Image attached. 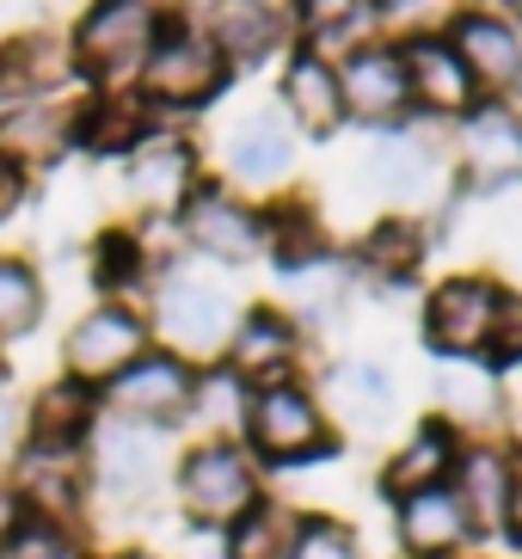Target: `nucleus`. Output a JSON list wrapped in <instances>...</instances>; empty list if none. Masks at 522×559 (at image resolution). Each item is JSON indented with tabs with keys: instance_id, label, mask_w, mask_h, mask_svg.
I'll list each match as a JSON object with an SVG mask.
<instances>
[{
	"instance_id": "22",
	"label": "nucleus",
	"mask_w": 522,
	"mask_h": 559,
	"mask_svg": "<svg viewBox=\"0 0 522 559\" xmlns=\"http://www.w3.org/2000/svg\"><path fill=\"white\" fill-rule=\"evenodd\" d=\"M283 105H289V117L301 123V130L327 135L339 130L344 117V93H339V68L327 62V56H295L289 74H283Z\"/></svg>"
},
{
	"instance_id": "35",
	"label": "nucleus",
	"mask_w": 522,
	"mask_h": 559,
	"mask_svg": "<svg viewBox=\"0 0 522 559\" xmlns=\"http://www.w3.org/2000/svg\"><path fill=\"white\" fill-rule=\"evenodd\" d=\"M19 449H25V400H19L7 381H0V479L13 474Z\"/></svg>"
},
{
	"instance_id": "9",
	"label": "nucleus",
	"mask_w": 522,
	"mask_h": 559,
	"mask_svg": "<svg viewBox=\"0 0 522 559\" xmlns=\"http://www.w3.org/2000/svg\"><path fill=\"white\" fill-rule=\"evenodd\" d=\"M13 492L25 498V516H49V523H81L86 516V443H32L13 461Z\"/></svg>"
},
{
	"instance_id": "39",
	"label": "nucleus",
	"mask_w": 522,
	"mask_h": 559,
	"mask_svg": "<svg viewBox=\"0 0 522 559\" xmlns=\"http://www.w3.org/2000/svg\"><path fill=\"white\" fill-rule=\"evenodd\" d=\"M19 523H25V498L13 492V479H0V554H7V542L19 535Z\"/></svg>"
},
{
	"instance_id": "21",
	"label": "nucleus",
	"mask_w": 522,
	"mask_h": 559,
	"mask_svg": "<svg viewBox=\"0 0 522 559\" xmlns=\"http://www.w3.org/2000/svg\"><path fill=\"white\" fill-rule=\"evenodd\" d=\"M400 62H406V86L430 105V111H461V105L474 99V74L461 68V56L449 50L442 37H418V44H406Z\"/></svg>"
},
{
	"instance_id": "5",
	"label": "nucleus",
	"mask_w": 522,
	"mask_h": 559,
	"mask_svg": "<svg viewBox=\"0 0 522 559\" xmlns=\"http://www.w3.org/2000/svg\"><path fill=\"white\" fill-rule=\"evenodd\" d=\"M154 350V332H147V313H135L130 301H98L86 308L62 338V376L81 381V388H111L135 357Z\"/></svg>"
},
{
	"instance_id": "17",
	"label": "nucleus",
	"mask_w": 522,
	"mask_h": 559,
	"mask_svg": "<svg viewBox=\"0 0 522 559\" xmlns=\"http://www.w3.org/2000/svg\"><path fill=\"white\" fill-rule=\"evenodd\" d=\"M339 93H344L351 111L388 117V111H400V105L412 99L406 62H400L393 50H381V44H363V50H351V62L339 68Z\"/></svg>"
},
{
	"instance_id": "4",
	"label": "nucleus",
	"mask_w": 522,
	"mask_h": 559,
	"mask_svg": "<svg viewBox=\"0 0 522 559\" xmlns=\"http://www.w3.org/2000/svg\"><path fill=\"white\" fill-rule=\"evenodd\" d=\"M228 81V62L215 50L203 32L191 25H166L154 37V50L147 62L135 68V99L142 105H166V111H197V105H210Z\"/></svg>"
},
{
	"instance_id": "13",
	"label": "nucleus",
	"mask_w": 522,
	"mask_h": 559,
	"mask_svg": "<svg viewBox=\"0 0 522 559\" xmlns=\"http://www.w3.org/2000/svg\"><path fill=\"white\" fill-rule=\"evenodd\" d=\"M498 332H505V296H498L491 283L455 277L430 296V338H437V350H449V357H474V350L491 345Z\"/></svg>"
},
{
	"instance_id": "3",
	"label": "nucleus",
	"mask_w": 522,
	"mask_h": 559,
	"mask_svg": "<svg viewBox=\"0 0 522 559\" xmlns=\"http://www.w3.org/2000/svg\"><path fill=\"white\" fill-rule=\"evenodd\" d=\"M86 479H93L86 510H142L166 479L161 430L98 418L93 437H86Z\"/></svg>"
},
{
	"instance_id": "32",
	"label": "nucleus",
	"mask_w": 522,
	"mask_h": 559,
	"mask_svg": "<svg viewBox=\"0 0 522 559\" xmlns=\"http://www.w3.org/2000/svg\"><path fill=\"white\" fill-rule=\"evenodd\" d=\"M369 173H376L381 191H393V198H412L418 185L430 179V160L418 142H406V135H388V142H376L369 148Z\"/></svg>"
},
{
	"instance_id": "28",
	"label": "nucleus",
	"mask_w": 522,
	"mask_h": 559,
	"mask_svg": "<svg viewBox=\"0 0 522 559\" xmlns=\"http://www.w3.org/2000/svg\"><path fill=\"white\" fill-rule=\"evenodd\" d=\"M449 461H455V449H449V437L442 430H418L400 455H393L388 467V492L412 498V492H425V486H442V474H449Z\"/></svg>"
},
{
	"instance_id": "25",
	"label": "nucleus",
	"mask_w": 522,
	"mask_h": 559,
	"mask_svg": "<svg viewBox=\"0 0 522 559\" xmlns=\"http://www.w3.org/2000/svg\"><path fill=\"white\" fill-rule=\"evenodd\" d=\"M400 535L418 554H442V547H455L467 535V510L449 486H425V492L400 498Z\"/></svg>"
},
{
	"instance_id": "24",
	"label": "nucleus",
	"mask_w": 522,
	"mask_h": 559,
	"mask_svg": "<svg viewBox=\"0 0 522 559\" xmlns=\"http://www.w3.org/2000/svg\"><path fill=\"white\" fill-rule=\"evenodd\" d=\"M277 7H264V0H215L210 13V44L222 50V62H259V56H271V44H277Z\"/></svg>"
},
{
	"instance_id": "14",
	"label": "nucleus",
	"mask_w": 522,
	"mask_h": 559,
	"mask_svg": "<svg viewBox=\"0 0 522 559\" xmlns=\"http://www.w3.org/2000/svg\"><path fill=\"white\" fill-rule=\"evenodd\" d=\"M68 81H74V50H68V37L32 25V32H13L0 44V99L7 105L56 99Z\"/></svg>"
},
{
	"instance_id": "8",
	"label": "nucleus",
	"mask_w": 522,
	"mask_h": 559,
	"mask_svg": "<svg viewBox=\"0 0 522 559\" xmlns=\"http://www.w3.org/2000/svg\"><path fill=\"white\" fill-rule=\"evenodd\" d=\"M240 430L252 455L264 461H308L327 449V418H320V400L295 381H277V388H259L246 394L240 406Z\"/></svg>"
},
{
	"instance_id": "10",
	"label": "nucleus",
	"mask_w": 522,
	"mask_h": 559,
	"mask_svg": "<svg viewBox=\"0 0 522 559\" xmlns=\"http://www.w3.org/2000/svg\"><path fill=\"white\" fill-rule=\"evenodd\" d=\"M179 234L203 259H222V264H240L252 252H264V215L252 203L228 198V191H215V185H197L191 198L179 203Z\"/></svg>"
},
{
	"instance_id": "7",
	"label": "nucleus",
	"mask_w": 522,
	"mask_h": 559,
	"mask_svg": "<svg viewBox=\"0 0 522 559\" xmlns=\"http://www.w3.org/2000/svg\"><path fill=\"white\" fill-rule=\"evenodd\" d=\"M234 296L222 283L197 277V271H179V277L161 283V296H154V326L161 332L166 350L173 357H210V350H228V332H234Z\"/></svg>"
},
{
	"instance_id": "23",
	"label": "nucleus",
	"mask_w": 522,
	"mask_h": 559,
	"mask_svg": "<svg viewBox=\"0 0 522 559\" xmlns=\"http://www.w3.org/2000/svg\"><path fill=\"white\" fill-rule=\"evenodd\" d=\"M301 528H308V523H301L289 504L259 498V504L246 510L234 528H222V535H228V542H222V554H228V559H295Z\"/></svg>"
},
{
	"instance_id": "31",
	"label": "nucleus",
	"mask_w": 522,
	"mask_h": 559,
	"mask_svg": "<svg viewBox=\"0 0 522 559\" xmlns=\"http://www.w3.org/2000/svg\"><path fill=\"white\" fill-rule=\"evenodd\" d=\"M0 559H93L81 523H49V516H25L19 535L7 542Z\"/></svg>"
},
{
	"instance_id": "40",
	"label": "nucleus",
	"mask_w": 522,
	"mask_h": 559,
	"mask_svg": "<svg viewBox=\"0 0 522 559\" xmlns=\"http://www.w3.org/2000/svg\"><path fill=\"white\" fill-rule=\"evenodd\" d=\"M105 559H166V554H154V547H117V554H105Z\"/></svg>"
},
{
	"instance_id": "38",
	"label": "nucleus",
	"mask_w": 522,
	"mask_h": 559,
	"mask_svg": "<svg viewBox=\"0 0 522 559\" xmlns=\"http://www.w3.org/2000/svg\"><path fill=\"white\" fill-rule=\"evenodd\" d=\"M25 203H32V173H19V166L0 154V222H13Z\"/></svg>"
},
{
	"instance_id": "2",
	"label": "nucleus",
	"mask_w": 522,
	"mask_h": 559,
	"mask_svg": "<svg viewBox=\"0 0 522 559\" xmlns=\"http://www.w3.org/2000/svg\"><path fill=\"white\" fill-rule=\"evenodd\" d=\"M173 498H179L185 523L197 528H234L246 510L259 504V461L246 455L228 437H210V443L185 449L173 461Z\"/></svg>"
},
{
	"instance_id": "37",
	"label": "nucleus",
	"mask_w": 522,
	"mask_h": 559,
	"mask_svg": "<svg viewBox=\"0 0 522 559\" xmlns=\"http://www.w3.org/2000/svg\"><path fill=\"white\" fill-rule=\"evenodd\" d=\"M295 559H357V547H351V535L332 523H308L301 528V547H295Z\"/></svg>"
},
{
	"instance_id": "29",
	"label": "nucleus",
	"mask_w": 522,
	"mask_h": 559,
	"mask_svg": "<svg viewBox=\"0 0 522 559\" xmlns=\"http://www.w3.org/2000/svg\"><path fill=\"white\" fill-rule=\"evenodd\" d=\"M467 154H474L479 173H491V179H505V173H517L522 166V130L510 111H479L467 117Z\"/></svg>"
},
{
	"instance_id": "20",
	"label": "nucleus",
	"mask_w": 522,
	"mask_h": 559,
	"mask_svg": "<svg viewBox=\"0 0 522 559\" xmlns=\"http://www.w3.org/2000/svg\"><path fill=\"white\" fill-rule=\"evenodd\" d=\"M449 50H455L461 68H467L474 81H486V86H510V81L522 74V44H517V32H510L505 19H491V13H467V19H461Z\"/></svg>"
},
{
	"instance_id": "26",
	"label": "nucleus",
	"mask_w": 522,
	"mask_h": 559,
	"mask_svg": "<svg viewBox=\"0 0 522 559\" xmlns=\"http://www.w3.org/2000/svg\"><path fill=\"white\" fill-rule=\"evenodd\" d=\"M461 510H467V523L479 528H498L510 516V461L491 455V449H474V455L461 461Z\"/></svg>"
},
{
	"instance_id": "36",
	"label": "nucleus",
	"mask_w": 522,
	"mask_h": 559,
	"mask_svg": "<svg viewBox=\"0 0 522 559\" xmlns=\"http://www.w3.org/2000/svg\"><path fill=\"white\" fill-rule=\"evenodd\" d=\"M363 252H369V264H381V271H406V264L418 259V240H412V228H381Z\"/></svg>"
},
{
	"instance_id": "41",
	"label": "nucleus",
	"mask_w": 522,
	"mask_h": 559,
	"mask_svg": "<svg viewBox=\"0 0 522 559\" xmlns=\"http://www.w3.org/2000/svg\"><path fill=\"white\" fill-rule=\"evenodd\" d=\"M510 516H517V535H522V486L510 492Z\"/></svg>"
},
{
	"instance_id": "27",
	"label": "nucleus",
	"mask_w": 522,
	"mask_h": 559,
	"mask_svg": "<svg viewBox=\"0 0 522 559\" xmlns=\"http://www.w3.org/2000/svg\"><path fill=\"white\" fill-rule=\"evenodd\" d=\"M44 308H49V289L37 277V264L0 259V345L44 326Z\"/></svg>"
},
{
	"instance_id": "18",
	"label": "nucleus",
	"mask_w": 522,
	"mask_h": 559,
	"mask_svg": "<svg viewBox=\"0 0 522 559\" xmlns=\"http://www.w3.org/2000/svg\"><path fill=\"white\" fill-rule=\"evenodd\" d=\"M93 425H98V394L68 376L25 400V437L32 443H86Z\"/></svg>"
},
{
	"instance_id": "30",
	"label": "nucleus",
	"mask_w": 522,
	"mask_h": 559,
	"mask_svg": "<svg viewBox=\"0 0 522 559\" xmlns=\"http://www.w3.org/2000/svg\"><path fill=\"white\" fill-rule=\"evenodd\" d=\"M142 271H147V252H142V240H135L130 228H105L93 240V283L111 301H123V289H130Z\"/></svg>"
},
{
	"instance_id": "6",
	"label": "nucleus",
	"mask_w": 522,
	"mask_h": 559,
	"mask_svg": "<svg viewBox=\"0 0 522 559\" xmlns=\"http://www.w3.org/2000/svg\"><path fill=\"white\" fill-rule=\"evenodd\" d=\"M191 406H197V369L185 357H173V350H147V357H135L111 388H98V412H105V418L147 425V430L179 425Z\"/></svg>"
},
{
	"instance_id": "1",
	"label": "nucleus",
	"mask_w": 522,
	"mask_h": 559,
	"mask_svg": "<svg viewBox=\"0 0 522 559\" xmlns=\"http://www.w3.org/2000/svg\"><path fill=\"white\" fill-rule=\"evenodd\" d=\"M166 32V7L161 0H93L74 32H68V50H74V74L98 81L105 93H123L135 81V68L147 62L154 37Z\"/></svg>"
},
{
	"instance_id": "15",
	"label": "nucleus",
	"mask_w": 522,
	"mask_h": 559,
	"mask_svg": "<svg viewBox=\"0 0 522 559\" xmlns=\"http://www.w3.org/2000/svg\"><path fill=\"white\" fill-rule=\"evenodd\" d=\"M295 350H301V338H295L289 320H283L277 308H252V313H240L234 332H228V376L277 388L295 369Z\"/></svg>"
},
{
	"instance_id": "42",
	"label": "nucleus",
	"mask_w": 522,
	"mask_h": 559,
	"mask_svg": "<svg viewBox=\"0 0 522 559\" xmlns=\"http://www.w3.org/2000/svg\"><path fill=\"white\" fill-rule=\"evenodd\" d=\"M0 381H7V362H0Z\"/></svg>"
},
{
	"instance_id": "16",
	"label": "nucleus",
	"mask_w": 522,
	"mask_h": 559,
	"mask_svg": "<svg viewBox=\"0 0 522 559\" xmlns=\"http://www.w3.org/2000/svg\"><path fill=\"white\" fill-rule=\"evenodd\" d=\"M147 130L154 123H147V105L135 93H93L74 105V148L98 154V160H123Z\"/></svg>"
},
{
	"instance_id": "11",
	"label": "nucleus",
	"mask_w": 522,
	"mask_h": 559,
	"mask_svg": "<svg viewBox=\"0 0 522 559\" xmlns=\"http://www.w3.org/2000/svg\"><path fill=\"white\" fill-rule=\"evenodd\" d=\"M123 185L147 215H179V203L197 191V154L185 135L147 130L130 154H123Z\"/></svg>"
},
{
	"instance_id": "12",
	"label": "nucleus",
	"mask_w": 522,
	"mask_h": 559,
	"mask_svg": "<svg viewBox=\"0 0 522 559\" xmlns=\"http://www.w3.org/2000/svg\"><path fill=\"white\" fill-rule=\"evenodd\" d=\"M0 154L19 173H49L74 154V105L62 99H25V105H0Z\"/></svg>"
},
{
	"instance_id": "33",
	"label": "nucleus",
	"mask_w": 522,
	"mask_h": 559,
	"mask_svg": "<svg viewBox=\"0 0 522 559\" xmlns=\"http://www.w3.org/2000/svg\"><path fill=\"white\" fill-rule=\"evenodd\" d=\"M332 388L351 400V412H357L363 425H381V418L393 412V381L381 376V369H369V362H344V369H332Z\"/></svg>"
},
{
	"instance_id": "43",
	"label": "nucleus",
	"mask_w": 522,
	"mask_h": 559,
	"mask_svg": "<svg viewBox=\"0 0 522 559\" xmlns=\"http://www.w3.org/2000/svg\"><path fill=\"white\" fill-rule=\"evenodd\" d=\"M264 7H271V0H264Z\"/></svg>"
},
{
	"instance_id": "34",
	"label": "nucleus",
	"mask_w": 522,
	"mask_h": 559,
	"mask_svg": "<svg viewBox=\"0 0 522 559\" xmlns=\"http://www.w3.org/2000/svg\"><path fill=\"white\" fill-rule=\"evenodd\" d=\"M437 394H442V406L455 412V418H491V376L486 369H474V362H455V369H442V381H437Z\"/></svg>"
},
{
	"instance_id": "19",
	"label": "nucleus",
	"mask_w": 522,
	"mask_h": 559,
	"mask_svg": "<svg viewBox=\"0 0 522 559\" xmlns=\"http://www.w3.org/2000/svg\"><path fill=\"white\" fill-rule=\"evenodd\" d=\"M222 154H228V173L240 185H277L295 166V135H289V123H283L277 111H259L228 135Z\"/></svg>"
}]
</instances>
